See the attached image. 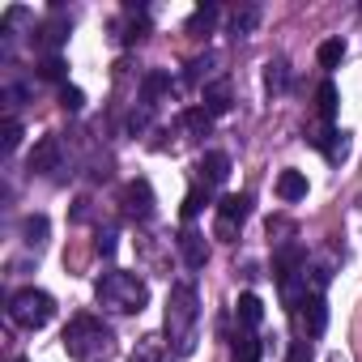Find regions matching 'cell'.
I'll list each match as a JSON object with an SVG mask.
<instances>
[{
  "label": "cell",
  "mask_w": 362,
  "mask_h": 362,
  "mask_svg": "<svg viewBox=\"0 0 362 362\" xmlns=\"http://www.w3.org/2000/svg\"><path fill=\"white\" fill-rule=\"evenodd\" d=\"M60 341L73 362H107L115 354V332L98 315H73Z\"/></svg>",
  "instance_id": "1"
},
{
  "label": "cell",
  "mask_w": 362,
  "mask_h": 362,
  "mask_svg": "<svg viewBox=\"0 0 362 362\" xmlns=\"http://www.w3.org/2000/svg\"><path fill=\"white\" fill-rule=\"evenodd\" d=\"M197 320H201L197 290L192 286H175L170 298H166V345H170L175 358H188L197 349Z\"/></svg>",
  "instance_id": "2"
},
{
  "label": "cell",
  "mask_w": 362,
  "mask_h": 362,
  "mask_svg": "<svg viewBox=\"0 0 362 362\" xmlns=\"http://www.w3.org/2000/svg\"><path fill=\"white\" fill-rule=\"evenodd\" d=\"M94 294H98V307H107L115 315H141L145 303H149V286L136 273H119V269L103 273L98 286H94Z\"/></svg>",
  "instance_id": "3"
},
{
  "label": "cell",
  "mask_w": 362,
  "mask_h": 362,
  "mask_svg": "<svg viewBox=\"0 0 362 362\" xmlns=\"http://www.w3.org/2000/svg\"><path fill=\"white\" fill-rule=\"evenodd\" d=\"M52 315H56V298L47 294V290H35V286H22L13 298H9V320L18 324V328H43V324H52Z\"/></svg>",
  "instance_id": "4"
},
{
  "label": "cell",
  "mask_w": 362,
  "mask_h": 362,
  "mask_svg": "<svg viewBox=\"0 0 362 362\" xmlns=\"http://www.w3.org/2000/svg\"><path fill=\"white\" fill-rule=\"evenodd\" d=\"M124 209L136 222H145L153 214V188H149V179H132V184L124 188Z\"/></svg>",
  "instance_id": "5"
},
{
  "label": "cell",
  "mask_w": 362,
  "mask_h": 362,
  "mask_svg": "<svg viewBox=\"0 0 362 362\" xmlns=\"http://www.w3.org/2000/svg\"><path fill=\"white\" fill-rule=\"evenodd\" d=\"M298 320L307 324V337H320L328 328V307H324V294H307L298 303Z\"/></svg>",
  "instance_id": "6"
},
{
  "label": "cell",
  "mask_w": 362,
  "mask_h": 362,
  "mask_svg": "<svg viewBox=\"0 0 362 362\" xmlns=\"http://www.w3.org/2000/svg\"><path fill=\"white\" fill-rule=\"evenodd\" d=\"M197 170H201V184H205V188H218V184H226V175H230V158H226L222 149H209Z\"/></svg>",
  "instance_id": "7"
},
{
  "label": "cell",
  "mask_w": 362,
  "mask_h": 362,
  "mask_svg": "<svg viewBox=\"0 0 362 362\" xmlns=\"http://www.w3.org/2000/svg\"><path fill=\"white\" fill-rule=\"evenodd\" d=\"M247 214H252V197H247V192H230V197H222V201H218V222L243 226V222H247Z\"/></svg>",
  "instance_id": "8"
},
{
  "label": "cell",
  "mask_w": 362,
  "mask_h": 362,
  "mask_svg": "<svg viewBox=\"0 0 362 362\" xmlns=\"http://www.w3.org/2000/svg\"><path fill=\"white\" fill-rule=\"evenodd\" d=\"M56 166H60V141L56 136H43L35 145V153H30V170L35 175H52Z\"/></svg>",
  "instance_id": "9"
},
{
  "label": "cell",
  "mask_w": 362,
  "mask_h": 362,
  "mask_svg": "<svg viewBox=\"0 0 362 362\" xmlns=\"http://www.w3.org/2000/svg\"><path fill=\"white\" fill-rule=\"evenodd\" d=\"M179 252H184V260H188V269H205V260H209V247H205V235L201 230H184L179 235Z\"/></svg>",
  "instance_id": "10"
},
{
  "label": "cell",
  "mask_w": 362,
  "mask_h": 362,
  "mask_svg": "<svg viewBox=\"0 0 362 362\" xmlns=\"http://www.w3.org/2000/svg\"><path fill=\"white\" fill-rule=\"evenodd\" d=\"M315 145L324 149V158H328L332 166H341V162L349 158V132H337V128H328L324 136H315Z\"/></svg>",
  "instance_id": "11"
},
{
  "label": "cell",
  "mask_w": 362,
  "mask_h": 362,
  "mask_svg": "<svg viewBox=\"0 0 362 362\" xmlns=\"http://www.w3.org/2000/svg\"><path fill=\"white\" fill-rule=\"evenodd\" d=\"M277 197H281L286 205L303 201V197H307V175H303V170H281V175H277Z\"/></svg>",
  "instance_id": "12"
},
{
  "label": "cell",
  "mask_w": 362,
  "mask_h": 362,
  "mask_svg": "<svg viewBox=\"0 0 362 362\" xmlns=\"http://www.w3.org/2000/svg\"><path fill=\"white\" fill-rule=\"evenodd\" d=\"M235 315H239L243 332H256V328H260V320H264V303H260L256 294H243V298L235 303Z\"/></svg>",
  "instance_id": "13"
},
{
  "label": "cell",
  "mask_w": 362,
  "mask_h": 362,
  "mask_svg": "<svg viewBox=\"0 0 362 362\" xmlns=\"http://www.w3.org/2000/svg\"><path fill=\"white\" fill-rule=\"evenodd\" d=\"M209 124H214V115H209L205 107H188L184 115H179V128L188 132V141H197V136H209Z\"/></svg>",
  "instance_id": "14"
},
{
  "label": "cell",
  "mask_w": 362,
  "mask_h": 362,
  "mask_svg": "<svg viewBox=\"0 0 362 362\" xmlns=\"http://www.w3.org/2000/svg\"><path fill=\"white\" fill-rule=\"evenodd\" d=\"M64 39H69V18H60V13H56L47 26H39V35H35V43H39V47H47V52H56Z\"/></svg>",
  "instance_id": "15"
},
{
  "label": "cell",
  "mask_w": 362,
  "mask_h": 362,
  "mask_svg": "<svg viewBox=\"0 0 362 362\" xmlns=\"http://www.w3.org/2000/svg\"><path fill=\"white\" fill-rule=\"evenodd\" d=\"M132 362H175V354H170V345H166V341L145 337V341L132 349Z\"/></svg>",
  "instance_id": "16"
},
{
  "label": "cell",
  "mask_w": 362,
  "mask_h": 362,
  "mask_svg": "<svg viewBox=\"0 0 362 362\" xmlns=\"http://www.w3.org/2000/svg\"><path fill=\"white\" fill-rule=\"evenodd\" d=\"M205 111H209V115H226V111H230V81L205 86Z\"/></svg>",
  "instance_id": "17"
},
{
  "label": "cell",
  "mask_w": 362,
  "mask_h": 362,
  "mask_svg": "<svg viewBox=\"0 0 362 362\" xmlns=\"http://www.w3.org/2000/svg\"><path fill=\"white\" fill-rule=\"evenodd\" d=\"M256 22H260V9H256V5H243V9H235V18H230V35H235V39H247V35L256 30Z\"/></svg>",
  "instance_id": "18"
},
{
  "label": "cell",
  "mask_w": 362,
  "mask_h": 362,
  "mask_svg": "<svg viewBox=\"0 0 362 362\" xmlns=\"http://www.w3.org/2000/svg\"><path fill=\"white\" fill-rule=\"evenodd\" d=\"M286 86H290V64L286 60H269L264 64V90L269 94H281Z\"/></svg>",
  "instance_id": "19"
},
{
  "label": "cell",
  "mask_w": 362,
  "mask_h": 362,
  "mask_svg": "<svg viewBox=\"0 0 362 362\" xmlns=\"http://www.w3.org/2000/svg\"><path fill=\"white\" fill-rule=\"evenodd\" d=\"M218 22V5H201L192 18H188V35H209Z\"/></svg>",
  "instance_id": "20"
},
{
  "label": "cell",
  "mask_w": 362,
  "mask_h": 362,
  "mask_svg": "<svg viewBox=\"0 0 362 362\" xmlns=\"http://www.w3.org/2000/svg\"><path fill=\"white\" fill-rule=\"evenodd\" d=\"M315 56H320V64H324V69H337V64L345 60V43H341V39H324Z\"/></svg>",
  "instance_id": "21"
},
{
  "label": "cell",
  "mask_w": 362,
  "mask_h": 362,
  "mask_svg": "<svg viewBox=\"0 0 362 362\" xmlns=\"http://www.w3.org/2000/svg\"><path fill=\"white\" fill-rule=\"evenodd\" d=\"M162 90H170V73H145V81H141V94H145V103H153Z\"/></svg>",
  "instance_id": "22"
},
{
  "label": "cell",
  "mask_w": 362,
  "mask_h": 362,
  "mask_svg": "<svg viewBox=\"0 0 362 362\" xmlns=\"http://www.w3.org/2000/svg\"><path fill=\"white\" fill-rule=\"evenodd\" d=\"M315 107H320V115H324V119H332V115H337V86H332V81H324V86L315 90Z\"/></svg>",
  "instance_id": "23"
},
{
  "label": "cell",
  "mask_w": 362,
  "mask_h": 362,
  "mask_svg": "<svg viewBox=\"0 0 362 362\" xmlns=\"http://www.w3.org/2000/svg\"><path fill=\"white\" fill-rule=\"evenodd\" d=\"M22 235H26V243H30V247H39V243L47 239V218H43V214L26 218V222H22Z\"/></svg>",
  "instance_id": "24"
},
{
  "label": "cell",
  "mask_w": 362,
  "mask_h": 362,
  "mask_svg": "<svg viewBox=\"0 0 362 362\" xmlns=\"http://www.w3.org/2000/svg\"><path fill=\"white\" fill-rule=\"evenodd\" d=\"M39 77H43V81H64V77H69V64H64L60 56H47V60L39 64Z\"/></svg>",
  "instance_id": "25"
},
{
  "label": "cell",
  "mask_w": 362,
  "mask_h": 362,
  "mask_svg": "<svg viewBox=\"0 0 362 362\" xmlns=\"http://www.w3.org/2000/svg\"><path fill=\"white\" fill-rule=\"evenodd\" d=\"M205 205H209V188H201V184H197V188L184 197V218H197Z\"/></svg>",
  "instance_id": "26"
},
{
  "label": "cell",
  "mask_w": 362,
  "mask_h": 362,
  "mask_svg": "<svg viewBox=\"0 0 362 362\" xmlns=\"http://www.w3.org/2000/svg\"><path fill=\"white\" fill-rule=\"evenodd\" d=\"M0 136H5V141H0V145H5V153H13V149L22 145V124L9 115V119H5V128H0Z\"/></svg>",
  "instance_id": "27"
},
{
  "label": "cell",
  "mask_w": 362,
  "mask_h": 362,
  "mask_svg": "<svg viewBox=\"0 0 362 362\" xmlns=\"http://www.w3.org/2000/svg\"><path fill=\"white\" fill-rule=\"evenodd\" d=\"M60 107H64V111H81V107H86V94H81L77 86H60Z\"/></svg>",
  "instance_id": "28"
},
{
  "label": "cell",
  "mask_w": 362,
  "mask_h": 362,
  "mask_svg": "<svg viewBox=\"0 0 362 362\" xmlns=\"http://www.w3.org/2000/svg\"><path fill=\"white\" fill-rule=\"evenodd\" d=\"M286 362H315V354H311V341H294Z\"/></svg>",
  "instance_id": "29"
},
{
  "label": "cell",
  "mask_w": 362,
  "mask_h": 362,
  "mask_svg": "<svg viewBox=\"0 0 362 362\" xmlns=\"http://www.w3.org/2000/svg\"><path fill=\"white\" fill-rule=\"evenodd\" d=\"M98 252H103V256H111V252H115V235H111V230H107V235H98Z\"/></svg>",
  "instance_id": "30"
}]
</instances>
